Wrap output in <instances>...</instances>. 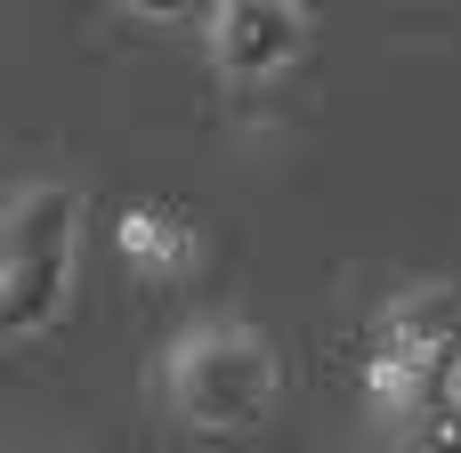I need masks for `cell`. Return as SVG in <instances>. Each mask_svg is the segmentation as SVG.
Instances as JSON below:
<instances>
[{
	"label": "cell",
	"mask_w": 461,
	"mask_h": 453,
	"mask_svg": "<svg viewBox=\"0 0 461 453\" xmlns=\"http://www.w3.org/2000/svg\"><path fill=\"white\" fill-rule=\"evenodd\" d=\"M397 453H413V446H397Z\"/></svg>",
	"instance_id": "cell-7"
},
{
	"label": "cell",
	"mask_w": 461,
	"mask_h": 453,
	"mask_svg": "<svg viewBox=\"0 0 461 453\" xmlns=\"http://www.w3.org/2000/svg\"><path fill=\"white\" fill-rule=\"evenodd\" d=\"M162 397L186 430L203 438H251L267 430L276 397H284V357L259 324L219 316V324H186L162 349Z\"/></svg>",
	"instance_id": "cell-1"
},
{
	"label": "cell",
	"mask_w": 461,
	"mask_h": 453,
	"mask_svg": "<svg viewBox=\"0 0 461 453\" xmlns=\"http://www.w3.org/2000/svg\"><path fill=\"white\" fill-rule=\"evenodd\" d=\"M300 49H308L300 0H219L211 8V65L227 81H276Z\"/></svg>",
	"instance_id": "cell-4"
},
{
	"label": "cell",
	"mask_w": 461,
	"mask_h": 453,
	"mask_svg": "<svg viewBox=\"0 0 461 453\" xmlns=\"http://www.w3.org/2000/svg\"><path fill=\"white\" fill-rule=\"evenodd\" d=\"M454 349H461V300L454 292H446V284L397 292V300L381 308V324H373V349H365V397H373V413L405 430V421L438 397Z\"/></svg>",
	"instance_id": "cell-3"
},
{
	"label": "cell",
	"mask_w": 461,
	"mask_h": 453,
	"mask_svg": "<svg viewBox=\"0 0 461 453\" xmlns=\"http://www.w3.org/2000/svg\"><path fill=\"white\" fill-rule=\"evenodd\" d=\"M81 276V186L65 178H24L0 195V332L32 340L73 308Z\"/></svg>",
	"instance_id": "cell-2"
},
{
	"label": "cell",
	"mask_w": 461,
	"mask_h": 453,
	"mask_svg": "<svg viewBox=\"0 0 461 453\" xmlns=\"http://www.w3.org/2000/svg\"><path fill=\"white\" fill-rule=\"evenodd\" d=\"M113 243H122V259L138 267V276H186L194 267V251H203V235L170 211V203H130L122 219H113Z\"/></svg>",
	"instance_id": "cell-5"
},
{
	"label": "cell",
	"mask_w": 461,
	"mask_h": 453,
	"mask_svg": "<svg viewBox=\"0 0 461 453\" xmlns=\"http://www.w3.org/2000/svg\"><path fill=\"white\" fill-rule=\"evenodd\" d=\"M113 8H130V16H146V24H186V16H203V8H219V0H113Z\"/></svg>",
	"instance_id": "cell-6"
}]
</instances>
